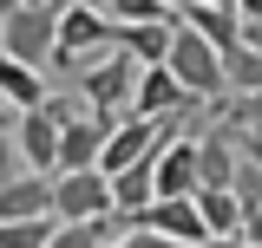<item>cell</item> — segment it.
<instances>
[{"mask_svg":"<svg viewBox=\"0 0 262 248\" xmlns=\"http://www.w3.org/2000/svg\"><path fill=\"white\" fill-rule=\"evenodd\" d=\"M190 157H196V189H229L236 177V137L229 131H190Z\"/></svg>","mask_w":262,"mask_h":248,"instance_id":"obj_11","label":"cell"},{"mask_svg":"<svg viewBox=\"0 0 262 248\" xmlns=\"http://www.w3.org/2000/svg\"><path fill=\"white\" fill-rule=\"evenodd\" d=\"M33 216H53V177H7L0 183V222H33Z\"/></svg>","mask_w":262,"mask_h":248,"instance_id":"obj_12","label":"cell"},{"mask_svg":"<svg viewBox=\"0 0 262 248\" xmlns=\"http://www.w3.org/2000/svg\"><path fill=\"white\" fill-rule=\"evenodd\" d=\"M249 248H262V209H243V229H236Z\"/></svg>","mask_w":262,"mask_h":248,"instance_id":"obj_26","label":"cell"},{"mask_svg":"<svg viewBox=\"0 0 262 248\" xmlns=\"http://www.w3.org/2000/svg\"><path fill=\"white\" fill-rule=\"evenodd\" d=\"M79 111L72 98H46L33 111H13V151H20V170L27 177H53V151H59V118Z\"/></svg>","mask_w":262,"mask_h":248,"instance_id":"obj_4","label":"cell"},{"mask_svg":"<svg viewBox=\"0 0 262 248\" xmlns=\"http://www.w3.org/2000/svg\"><path fill=\"white\" fill-rule=\"evenodd\" d=\"M210 111H223V124L216 131H262V92H236V98H223V105H210Z\"/></svg>","mask_w":262,"mask_h":248,"instance_id":"obj_19","label":"cell"},{"mask_svg":"<svg viewBox=\"0 0 262 248\" xmlns=\"http://www.w3.org/2000/svg\"><path fill=\"white\" fill-rule=\"evenodd\" d=\"M53 85H46V72H33V65H13L0 59V105L7 111H33V105H46Z\"/></svg>","mask_w":262,"mask_h":248,"instance_id":"obj_14","label":"cell"},{"mask_svg":"<svg viewBox=\"0 0 262 248\" xmlns=\"http://www.w3.org/2000/svg\"><path fill=\"white\" fill-rule=\"evenodd\" d=\"M196 248H249L243 235H210V242H196Z\"/></svg>","mask_w":262,"mask_h":248,"instance_id":"obj_27","label":"cell"},{"mask_svg":"<svg viewBox=\"0 0 262 248\" xmlns=\"http://www.w3.org/2000/svg\"><path fill=\"white\" fill-rule=\"evenodd\" d=\"M236 92H262V53H249V46L223 53V98Z\"/></svg>","mask_w":262,"mask_h":248,"instance_id":"obj_18","label":"cell"},{"mask_svg":"<svg viewBox=\"0 0 262 248\" xmlns=\"http://www.w3.org/2000/svg\"><path fill=\"white\" fill-rule=\"evenodd\" d=\"M203 7H236V0H203Z\"/></svg>","mask_w":262,"mask_h":248,"instance_id":"obj_29","label":"cell"},{"mask_svg":"<svg viewBox=\"0 0 262 248\" xmlns=\"http://www.w3.org/2000/svg\"><path fill=\"white\" fill-rule=\"evenodd\" d=\"M98 53H112V20H105L98 7H85V0L59 7V13H53V65L79 72V65L98 59Z\"/></svg>","mask_w":262,"mask_h":248,"instance_id":"obj_3","label":"cell"},{"mask_svg":"<svg viewBox=\"0 0 262 248\" xmlns=\"http://www.w3.org/2000/svg\"><path fill=\"white\" fill-rule=\"evenodd\" d=\"M20 177V151H13V111L0 105V183Z\"/></svg>","mask_w":262,"mask_h":248,"instance_id":"obj_22","label":"cell"},{"mask_svg":"<svg viewBox=\"0 0 262 248\" xmlns=\"http://www.w3.org/2000/svg\"><path fill=\"white\" fill-rule=\"evenodd\" d=\"M184 111H196V105L177 92V79H170L164 65H138V85H131V111H125V118L164 124V118H184Z\"/></svg>","mask_w":262,"mask_h":248,"instance_id":"obj_7","label":"cell"},{"mask_svg":"<svg viewBox=\"0 0 262 248\" xmlns=\"http://www.w3.org/2000/svg\"><path fill=\"white\" fill-rule=\"evenodd\" d=\"M177 27L196 33L210 53H236V7H203V0H190V7L177 13Z\"/></svg>","mask_w":262,"mask_h":248,"instance_id":"obj_13","label":"cell"},{"mask_svg":"<svg viewBox=\"0 0 262 248\" xmlns=\"http://www.w3.org/2000/svg\"><path fill=\"white\" fill-rule=\"evenodd\" d=\"M53 235V216H33V222H0V248H46Z\"/></svg>","mask_w":262,"mask_h":248,"instance_id":"obj_20","label":"cell"},{"mask_svg":"<svg viewBox=\"0 0 262 248\" xmlns=\"http://www.w3.org/2000/svg\"><path fill=\"white\" fill-rule=\"evenodd\" d=\"M98 144H105V124L85 118V111H66L59 118V151H53V177H59V170H92Z\"/></svg>","mask_w":262,"mask_h":248,"instance_id":"obj_10","label":"cell"},{"mask_svg":"<svg viewBox=\"0 0 262 248\" xmlns=\"http://www.w3.org/2000/svg\"><path fill=\"white\" fill-rule=\"evenodd\" d=\"M98 13L112 27H164V20H177L164 0H98Z\"/></svg>","mask_w":262,"mask_h":248,"instance_id":"obj_17","label":"cell"},{"mask_svg":"<svg viewBox=\"0 0 262 248\" xmlns=\"http://www.w3.org/2000/svg\"><path fill=\"white\" fill-rule=\"evenodd\" d=\"M236 46H249V53H262V13H256V20H236Z\"/></svg>","mask_w":262,"mask_h":248,"instance_id":"obj_25","label":"cell"},{"mask_svg":"<svg viewBox=\"0 0 262 248\" xmlns=\"http://www.w3.org/2000/svg\"><path fill=\"white\" fill-rule=\"evenodd\" d=\"M236 157H243V163H256V170H262V131H236Z\"/></svg>","mask_w":262,"mask_h":248,"instance_id":"obj_24","label":"cell"},{"mask_svg":"<svg viewBox=\"0 0 262 248\" xmlns=\"http://www.w3.org/2000/svg\"><path fill=\"white\" fill-rule=\"evenodd\" d=\"M190 189H196V157H190V131H184V137H164L151 157V203L190 196Z\"/></svg>","mask_w":262,"mask_h":248,"instance_id":"obj_9","label":"cell"},{"mask_svg":"<svg viewBox=\"0 0 262 248\" xmlns=\"http://www.w3.org/2000/svg\"><path fill=\"white\" fill-rule=\"evenodd\" d=\"M229 196H236L243 209H262V170H256V163H243V157H236V177H229Z\"/></svg>","mask_w":262,"mask_h":248,"instance_id":"obj_21","label":"cell"},{"mask_svg":"<svg viewBox=\"0 0 262 248\" xmlns=\"http://www.w3.org/2000/svg\"><path fill=\"white\" fill-rule=\"evenodd\" d=\"M112 235H118V229H112V216H92V222H53L46 248H105Z\"/></svg>","mask_w":262,"mask_h":248,"instance_id":"obj_16","label":"cell"},{"mask_svg":"<svg viewBox=\"0 0 262 248\" xmlns=\"http://www.w3.org/2000/svg\"><path fill=\"white\" fill-rule=\"evenodd\" d=\"M112 222H118V216H112ZM125 229H151V235H164V242H177V248L210 242V235H203V222H196V203H190V196L144 203V209H138V222H125Z\"/></svg>","mask_w":262,"mask_h":248,"instance_id":"obj_8","label":"cell"},{"mask_svg":"<svg viewBox=\"0 0 262 248\" xmlns=\"http://www.w3.org/2000/svg\"><path fill=\"white\" fill-rule=\"evenodd\" d=\"M112 216V183L98 170H59L53 177V222H92Z\"/></svg>","mask_w":262,"mask_h":248,"instance_id":"obj_6","label":"cell"},{"mask_svg":"<svg viewBox=\"0 0 262 248\" xmlns=\"http://www.w3.org/2000/svg\"><path fill=\"white\" fill-rule=\"evenodd\" d=\"M105 248H177V242H164V235H151V229H118Z\"/></svg>","mask_w":262,"mask_h":248,"instance_id":"obj_23","label":"cell"},{"mask_svg":"<svg viewBox=\"0 0 262 248\" xmlns=\"http://www.w3.org/2000/svg\"><path fill=\"white\" fill-rule=\"evenodd\" d=\"M0 59L33 65V72L53 59V7L46 0H20L13 13H0Z\"/></svg>","mask_w":262,"mask_h":248,"instance_id":"obj_5","label":"cell"},{"mask_svg":"<svg viewBox=\"0 0 262 248\" xmlns=\"http://www.w3.org/2000/svg\"><path fill=\"white\" fill-rule=\"evenodd\" d=\"M131 85H138V65L112 46V53H98V59L79 65V92H85V118H98L105 131L131 111Z\"/></svg>","mask_w":262,"mask_h":248,"instance_id":"obj_1","label":"cell"},{"mask_svg":"<svg viewBox=\"0 0 262 248\" xmlns=\"http://www.w3.org/2000/svg\"><path fill=\"white\" fill-rule=\"evenodd\" d=\"M164 72L177 79V92L190 105H223V53H210L196 33L170 27V53H164Z\"/></svg>","mask_w":262,"mask_h":248,"instance_id":"obj_2","label":"cell"},{"mask_svg":"<svg viewBox=\"0 0 262 248\" xmlns=\"http://www.w3.org/2000/svg\"><path fill=\"white\" fill-rule=\"evenodd\" d=\"M164 7H170V13H184V7H190V0H164Z\"/></svg>","mask_w":262,"mask_h":248,"instance_id":"obj_28","label":"cell"},{"mask_svg":"<svg viewBox=\"0 0 262 248\" xmlns=\"http://www.w3.org/2000/svg\"><path fill=\"white\" fill-rule=\"evenodd\" d=\"M190 203H196L203 235H236V229H243V203H236L229 189H190Z\"/></svg>","mask_w":262,"mask_h":248,"instance_id":"obj_15","label":"cell"}]
</instances>
